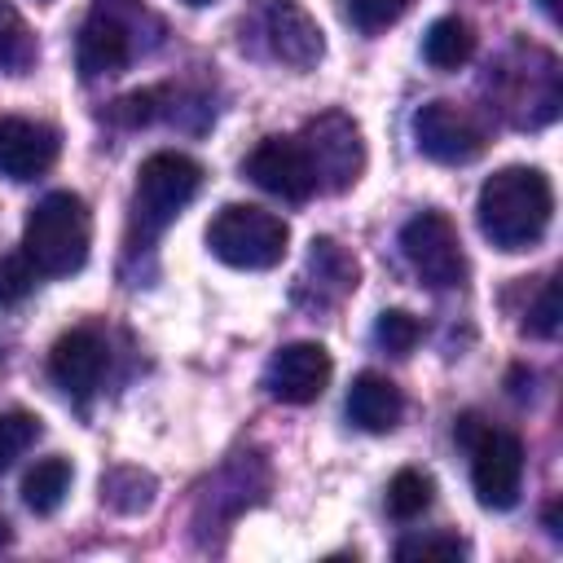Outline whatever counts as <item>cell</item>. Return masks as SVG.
<instances>
[{"mask_svg":"<svg viewBox=\"0 0 563 563\" xmlns=\"http://www.w3.org/2000/svg\"><path fill=\"white\" fill-rule=\"evenodd\" d=\"M106 361L110 356H106V343L97 330H66L48 352V378L66 396L88 400L106 378Z\"/></svg>","mask_w":563,"mask_h":563,"instance_id":"cell-13","label":"cell"},{"mask_svg":"<svg viewBox=\"0 0 563 563\" xmlns=\"http://www.w3.org/2000/svg\"><path fill=\"white\" fill-rule=\"evenodd\" d=\"M501 75L515 84V97H506L501 110H510L519 128H545L559 114L563 88H559V62L550 53L528 48L523 66H501Z\"/></svg>","mask_w":563,"mask_h":563,"instance_id":"cell-12","label":"cell"},{"mask_svg":"<svg viewBox=\"0 0 563 563\" xmlns=\"http://www.w3.org/2000/svg\"><path fill=\"white\" fill-rule=\"evenodd\" d=\"M554 216V189L541 167H501L479 185L475 220L497 251H528L545 238Z\"/></svg>","mask_w":563,"mask_h":563,"instance_id":"cell-1","label":"cell"},{"mask_svg":"<svg viewBox=\"0 0 563 563\" xmlns=\"http://www.w3.org/2000/svg\"><path fill=\"white\" fill-rule=\"evenodd\" d=\"M418 339H422V321H418L413 312H405V308H383V312H378V321H374V343H378L383 352L409 356Z\"/></svg>","mask_w":563,"mask_h":563,"instance_id":"cell-23","label":"cell"},{"mask_svg":"<svg viewBox=\"0 0 563 563\" xmlns=\"http://www.w3.org/2000/svg\"><path fill=\"white\" fill-rule=\"evenodd\" d=\"M422 57L435 66V70H457L475 57V26L457 13L449 18H435L422 35Z\"/></svg>","mask_w":563,"mask_h":563,"instance_id":"cell-18","label":"cell"},{"mask_svg":"<svg viewBox=\"0 0 563 563\" xmlns=\"http://www.w3.org/2000/svg\"><path fill=\"white\" fill-rule=\"evenodd\" d=\"M9 545H13V528L0 519V550H9Z\"/></svg>","mask_w":563,"mask_h":563,"instance_id":"cell-32","label":"cell"},{"mask_svg":"<svg viewBox=\"0 0 563 563\" xmlns=\"http://www.w3.org/2000/svg\"><path fill=\"white\" fill-rule=\"evenodd\" d=\"M70 493V462L66 457H40L22 475V501L35 515H53Z\"/></svg>","mask_w":563,"mask_h":563,"instance_id":"cell-19","label":"cell"},{"mask_svg":"<svg viewBox=\"0 0 563 563\" xmlns=\"http://www.w3.org/2000/svg\"><path fill=\"white\" fill-rule=\"evenodd\" d=\"M286 242H290L286 220L273 216V211H264V207H251V202H229L207 224L211 255L220 264L246 268V273L277 268L286 260Z\"/></svg>","mask_w":563,"mask_h":563,"instance_id":"cell-3","label":"cell"},{"mask_svg":"<svg viewBox=\"0 0 563 563\" xmlns=\"http://www.w3.org/2000/svg\"><path fill=\"white\" fill-rule=\"evenodd\" d=\"M400 413H405V396L400 387L387 378V374H374V369H361L347 387V418L352 427L369 431V435H387L400 427Z\"/></svg>","mask_w":563,"mask_h":563,"instance_id":"cell-16","label":"cell"},{"mask_svg":"<svg viewBox=\"0 0 563 563\" xmlns=\"http://www.w3.org/2000/svg\"><path fill=\"white\" fill-rule=\"evenodd\" d=\"M202 189V163L180 150H158L136 167L132 189V220L141 238H158Z\"/></svg>","mask_w":563,"mask_h":563,"instance_id":"cell-5","label":"cell"},{"mask_svg":"<svg viewBox=\"0 0 563 563\" xmlns=\"http://www.w3.org/2000/svg\"><path fill=\"white\" fill-rule=\"evenodd\" d=\"M330 374H334V361L321 343L312 339H299V343H286L268 356L264 365V391L282 405H312L325 387H330Z\"/></svg>","mask_w":563,"mask_h":563,"instance_id":"cell-10","label":"cell"},{"mask_svg":"<svg viewBox=\"0 0 563 563\" xmlns=\"http://www.w3.org/2000/svg\"><path fill=\"white\" fill-rule=\"evenodd\" d=\"M413 0H347V18L361 26V31H383L391 22H400L409 13Z\"/></svg>","mask_w":563,"mask_h":563,"instance_id":"cell-27","label":"cell"},{"mask_svg":"<svg viewBox=\"0 0 563 563\" xmlns=\"http://www.w3.org/2000/svg\"><path fill=\"white\" fill-rule=\"evenodd\" d=\"M92 246L88 202L70 189L44 194L22 224V255L40 268V277H70L84 268Z\"/></svg>","mask_w":563,"mask_h":563,"instance_id":"cell-2","label":"cell"},{"mask_svg":"<svg viewBox=\"0 0 563 563\" xmlns=\"http://www.w3.org/2000/svg\"><path fill=\"white\" fill-rule=\"evenodd\" d=\"M400 251H405L409 268L422 277V286H431V290L457 286V282L466 277L462 238H457L453 220L440 216V211H418L413 220H405V229H400Z\"/></svg>","mask_w":563,"mask_h":563,"instance_id":"cell-7","label":"cell"},{"mask_svg":"<svg viewBox=\"0 0 563 563\" xmlns=\"http://www.w3.org/2000/svg\"><path fill=\"white\" fill-rule=\"evenodd\" d=\"M413 141H418V150L427 154V158H435V163H471V158H479L484 154V123L466 110V106H457V101H427L418 114H413Z\"/></svg>","mask_w":563,"mask_h":563,"instance_id":"cell-9","label":"cell"},{"mask_svg":"<svg viewBox=\"0 0 563 563\" xmlns=\"http://www.w3.org/2000/svg\"><path fill=\"white\" fill-rule=\"evenodd\" d=\"M180 4H189V9H207V4H216V0H180Z\"/></svg>","mask_w":563,"mask_h":563,"instance_id":"cell-33","label":"cell"},{"mask_svg":"<svg viewBox=\"0 0 563 563\" xmlns=\"http://www.w3.org/2000/svg\"><path fill=\"white\" fill-rule=\"evenodd\" d=\"M466 554V541L457 537H405L396 545V559H462Z\"/></svg>","mask_w":563,"mask_h":563,"instance_id":"cell-29","label":"cell"},{"mask_svg":"<svg viewBox=\"0 0 563 563\" xmlns=\"http://www.w3.org/2000/svg\"><path fill=\"white\" fill-rule=\"evenodd\" d=\"M537 9H541L545 18H559V0H537Z\"/></svg>","mask_w":563,"mask_h":563,"instance_id":"cell-31","label":"cell"},{"mask_svg":"<svg viewBox=\"0 0 563 563\" xmlns=\"http://www.w3.org/2000/svg\"><path fill=\"white\" fill-rule=\"evenodd\" d=\"M251 26L260 31L268 57L286 62L295 70L317 66L321 53H325V35H321L317 18L299 0H260L255 13H251Z\"/></svg>","mask_w":563,"mask_h":563,"instance_id":"cell-8","label":"cell"},{"mask_svg":"<svg viewBox=\"0 0 563 563\" xmlns=\"http://www.w3.org/2000/svg\"><path fill=\"white\" fill-rule=\"evenodd\" d=\"M75 62L84 79H101L114 75L132 62V26L114 13V9H92L88 22L79 26V44H75Z\"/></svg>","mask_w":563,"mask_h":563,"instance_id":"cell-15","label":"cell"},{"mask_svg":"<svg viewBox=\"0 0 563 563\" xmlns=\"http://www.w3.org/2000/svg\"><path fill=\"white\" fill-rule=\"evenodd\" d=\"M40 282V268L18 251L0 260V303H22Z\"/></svg>","mask_w":563,"mask_h":563,"instance_id":"cell-26","label":"cell"},{"mask_svg":"<svg viewBox=\"0 0 563 563\" xmlns=\"http://www.w3.org/2000/svg\"><path fill=\"white\" fill-rule=\"evenodd\" d=\"M154 475L150 471H141V466H110L106 475H101V501L110 506V510H119V515H136V510H145L150 501H154Z\"/></svg>","mask_w":563,"mask_h":563,"instance_id":"cell-20","label":"cell"},{"mask_svg":"<svg viewBox=\"0 0 563 563\" xmlns=\"http://www.w3.org/2000/svg\"><path fill=\"white\" fill-rule=\"evenodd\" d=\"M35 57H40V44H35L26 18L9 0H0V70L26 75L35 66Z\"/></svg>","mask_w":563,"mask_h":563,"instance_id":"cell-21","label":"cell"},{"mask_svg":"<svg viewBox=\"0 0 563 563\" xmlns=\"http://www.w3.org/2000/svg\"><path fill=\"white\" fill-rule=\"evenodd\" d=\"M545 528H550V537H563V528H559V501L545 506Z\"/></svg>","mask_w":563,"mask_h":563,"instance_id":"cell-30","label":"cell"},{"mask_svg":"<svg viewBox=\"0 0 563 563\" xmlns=\"http://www.w3.org/2000/svg\"><path fill=\"white\" fill-rule=\"evenodd\" d=\"M40 440V418L26 409H0V471H9Z\"/></svg>","mask_w":563,"mask_h":563,"instance_id":"cell-24","label":"cell"},{"mask_svg":"<svg viewBox=\"0 0 563 563\" xmlns=\"http://www.w3.org/2000/svg\"><path fill=\"white\" fill-rule=\"evenodd\" d=\"M523 330L537 334V339H554V334H559V282H554V277H550V282L541 286V295L532 299Z\"/></svg>","mask_w":563,"mask_h":563,"instance_id":"cell-28","label":"cell"},{"mask_svg":"<svg viewBox=\"0 0 563 563\" xmlns=\"http://www.w3.org/2000/svg\"><path fill=\"white\" fill-rule=\"evenodd\" d=\"M242 172H246L264 194H273V198H282V202H308V198L317 194V176H312L308 154L299 150L295 136H264V141L246 154Z\"/></svg>","mask_w":563,"mask_h":563,"instance_id":"cell-11","label":"cell"},{"mask_svg":"<svg viewBox=\"0 0 563 563\" xmlns=\"http://www.w3.org/2000/svg\"><path fill=\"white\" fill-rule=\"evenodd\" d=\"M295 141L308 154L317 189L343 194V189H352L361 180V172H365V141H361V128L343 110H325V114L308 119Z\"/></svg>","mask_w":563,"mask_h":563,"instance_id":"cell-6","label":"cell"},{"mask_svg":"<svg viewBox=\"0 0 563 563\" xmlns=\"http://www.w3.org/2000/svg\"><path fill=\"white\" fill-rule=\"evenodd\" d=\"M431 497H435V479H431L427 471L405 466V471H396L391 484H387V515L400 519V523H409V519L427 515Z\"/></svg>","mask_w":563,"mask_h":563,"instance_id":"cell-22","label":"cell"},{"mask_svg":"<svg viewBox=\"0 0 563 563\" xmlns=\"http://www.w3.org/2000/svg\"><path fill=\"white\" fill-rule=\"evenodd\" d=\"M167 97H172L167 88H136V92H128V97H119L110 106V119L119 128H145L158 114H167Z\"/></svg>","mask_w":563,"mask_h":563,"instance_id":"cell-25","label":"cell"},{"mask_svg":"<svg viewBox=\"0 0 563 563\" xmlns=\"http://www.w3.org/2000/svg\"><path fill=\"white\" fill-rule=\"evenodd\" d=\"M457 440L471 449V488L484 510H510L523 488V444L510 431L488 427L479 413L457 418Z\"/></svg>","mask_w":563,"mask_h":563,"instance_id":"cell-4","label":"cell"},{"mask_svg":"<svg viewBox=\"0 0 563 563\" xmlns=\"http://www.w3.org/2000/svg\"><path fill=\"white\" fill-rule=\"evenodd\" d=\"M303 282L317 286V303H334L356 290V260L334 238H312Z\"/></svg>","mask_w":563,"mask_h":563,"instance_id":"cell-17","label":"cell"},{"mask_svg":"<svg viewBox=\"0 0 563 563\" xmlns=\"http://www.w3.org/2000/svg\"><path fill=\"white\" fill-rule=\"evenodd\" d=\"M57 132L35 119L4 114L0 119V176L4 180H35L57 163Z\"/></svg>","mask_w":563,"mask_h":563,"instance_id":"cell-14","label":"cell"}]
</instances>
